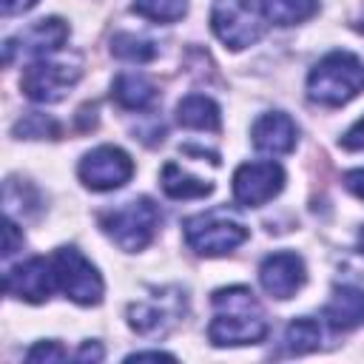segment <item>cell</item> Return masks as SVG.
I'll return each instance as SVG.
<instances>
[{
    "label": "cell",
    "mask_w": 364,
    "mask_h": 364,
    "mask_svg": "<svg viewBox=\"0 0 364 364\" xmlns=\"http://www.w3.org/2000/svg\"><path fill=\"white\" fill-rule=\"evenodd\" d=\"M213 321L208 338L216 347L259 344L267 336V318L250 287H222L213 293Z\"/></svg>",
    "instance_id": "1"
},
{
    "label": "cell",
    "mask_w": 364,
    "mask_h": 364,
    "mask_svg": "<svg viewBox=\"0 0 364 364\" xmlns=\"http://www.w3.org/2000/svg\"><path fill=\"white\" fill-rule=\"evenodd\" d=\"M364 88V63L350 51H330L307 77V97L318 105L338 108Z\"/></svg>",
    "instance_id": "2"
},
{
    "label": "cell",
    "mask_w": 364,
    "mask_h": 364,
    "mask_svg": "<svg viewBox=\"0 0 364 364\" xmlns=\"http://www.w3.org/2000/svg\"><path fill=\"white\" fill-rule=\"evenodd\" d=\"M100 225L122 250H142L159 228V208L148 196H139L102 213Z\"/></svg>",
    "instance_id": "3"
},
{
    "label": "cell",
    "mask_w": 364,
    "mask_h": 364,
    "mask_svg": "<svg viewBox=\"0 0 364 364\" xmlns=\"http://www.w3.org/2000/svg\"><path fill=\"white\" fill-rule=\"evenodd\" d=\"M182 230L188 247L196 250L199 256H225L247 239V228L222 210L196 213L182 222Z\"/></svg>",
    "instance_id": "4"
},
{
    "label": "cell",
    "mask_w": 364,
    "mask_h": 364,
    "mask_svg": "<svg viewBox=\"0 0 364 364\" xmlns=\"http://www.w3.org/2000/svg\"><path fill=\"white\" fill-rule=\"evenodd\" d=\"M264 20L259 0H216L210 14L216 37L233 51L253 46L264 31Z\"/></svg>",
    "instance_id": "5"
},
{
    "label": "cell",
    "mask_w": 364,
    "mask_h": 364,
    "mask_svg": "<svg viewBox=\"0 0 364 364\" xmlns=\"http://www.w3.org/2000/svg\"><path fill=\"white\" fill-rule=\"evenodd\" d=\"M57 287L77 304H100L102 299V279L97 267L77 250V247H60L51 256Z\"/></svg>",
    "instance_id": "6"
},
{
    "label": "cell",
    "mask_w": 364,
    "mask_h": 364,
    "mask_svg": "<svg viewBox=\"0 0 364 364\" xmlns=\"http://www.w3.org/2000/svg\"><path fill=\"white\" fill-rule=\"evenodd\" d=\"M77 173H80L82 185L91 188V191H114V188H122L131 179L134 162L122 148L100 145V148L88 151L80 159Z\"/></svg>",
    "instance_id": "7"
},
{
    "label": "cell",
    "mask_w": 364,
    "mask_h": 364,
    "mask_svg": "<svg viewBox=\"0 0 364 364\" xmlns=\"http://www.w3.org/2000/svg\"><path fill=\"white\" fill-rule=\"evenodd\" d=\"M284 188V171L276 162H245L233 173V196L245 208L270 202Z\"/></svg>",
    "instance_id": "8"
},
{
    "label": "cell",
    "mask_w": 364,
    "mask_h": 364,
    "mask_svg": "<svg viewBox=\"0 0 364 364\" xmlns=\"http://www.w3.org/2000/svg\"><path fill=\"white\" fill-rule=\"evenodd\" d=\"M68 37V26L60 20V17H46V20H37L34 26L23 28L20 34L9 37L3 43V63L11 65L14 57H46L51 51H57Z\"/></svg>",
    "instance_id": "9"
},
{
    "label": "cell",
    "mask_w": 364,
    "mask_h": 364,
    "mask_svg": "<svg viewBox=\"0 0 364 364\" xmlns=\"http://www.w3.org/2000/svg\"><path fill=\"white\" fill-rule=\"evenodd\" d=\"M80 80V68L68 65V63H48V60H37L26 68L20 85L26 91V97H31L34 102H57L68 94V88H74V82Z\"/></svg>",
    "instance_id": "10"
},
{
    "label": "cell",
    "mask_w": 364,
    "mask_h": 364,
    "mask_svg": "<svg viewBox=\"0 0 364 364\" xmlns=\"http://www.w3.org/2000/svg\"><path fill=\"white\" fill-rule=\"evenodd\" d=\"M3 287L9 296L14 299H26V301H46L51 296V290L57 287V279H54V267H51V259H28L17 267H11L3 279Z\"/></svg>",
    "instance_id": "11"
},
{
    "label": "cell",
    "mask_w": 364,
    "mask_h": 364,
    "mask_svg": "<svg viewBox=\"0 0 364 364\" xmlns=\"http://www.w3.org/2000/svg\"><path fill=\"white\" fill-rule=\"evenodd\" d=\"M307 273H304V262L296 253H270L262 264H259V282L262 287L273 296V299H290L299 293V287L304 284Z\"/></svg>",
    "instance_id": "12"
},
{
    "label": "cell",
    "mask_w": 364,
    "mask_h": 364,
    "mask_svg": "<svg viewBox=\"0 0 364 364\" xmlns=\"http://www.w3.org/2000/svg\"><path fill=\"white\" fill-rule=\"evenodd\" d=\"M296 122L282 111L264 114L253 122V145L264 154H290L296 148Z\"/></svg>",
    "instance_id": "13"
},
{
    "label": "cell",
    "mask_w": 364,
    "mask_h": 364,
    "mask_svg": "<svg viewBox=\"0 0 364 364\" xmlns=\"http://www.w3.org/2000/svg\"><path fill=\"white\" fill-rule=\"evenodd\" d=\"M324 318L333 330H353L364 324V290L341 284L324 307Z\"/></svg>",
    "instance_id": "14"
},
{
    "label": "cell",
    "mask_w": 364,
    "mask_h": 364,
    "mask_svg": "<svg viewBox=\"0 0 364 364\" xmlns=\"http://www.w3.org/2000/svg\"><path fill=\"white\" fill-rule=\"evenodd\" d=\"M111 97L117 100V105L128 111H145L159 100V91L142 74H119L111 85Z\"/></svg>",
    "instance_id": "15"
},
{
    "label": "cell",
    "mask_w": 364,
    "mask_h": 364,
    "mask_svg": "<svg viewBox=\"0 0 364 364\" xmlns=\"http://www.w3.org/2000/svg\"><path fill=\"white\" fill-rule=\"evenodd\" d=\"M176 119H179V125L196 128V131H219V125H222L219 105L202 94H188L176 105Z\"/></svg>",
    "instance_id": "16"
},
{
    "label": "cell",
    "mask_w": 364,
    "mask_h": 364,
    "mask_svg": "<svg viewBox=\"0 0 364 364\" xmlns=\"http://www.w3.org/2000/svg\"><path fill=\"white\" fill-rule=\"evenodd\" d=\"M162 191L173 199H196V196H208L213 191L210 182L191 176L188 171H182L176 162H168L162 168Z\"/></svg>",
    "instance_id": "17"
},
{
    "label": "cell",
    "mask_w": 364,
    "mask_h": 364,
    "mask_svg": "<svg viewBox=\"0 0 364 364\" xmlns=\"http://www.w3.org/2000/svg\"><path fill=\"white\" fill-rule=\"evenodd\" d=\"M259 3L267 23L276 26H296L318 11V0H259Z\"/></svg>",
    "instance_id": "18"
},
{
    "label": "cell",
    "mask_w": 364,
    "mask_h": 364,
    "mask_svg": "<svg viewBox=\"0 0 364 364\" xmlns=\"http://www.w3.org/2000/svg\"><path fill=\"white\" fill-rule=\"evenodd\" d=\"M171 313L165 307H156L151 301H139V304H131L128 307V324L142 333V336H151V333H162L168 324H171Z\"/></svg>",
    "instance_id": "19"
},
{
    "label": "cell",
    "mask_w": 364,
    "mask_h": 364,
    "mask_svg": "<svg viewBox=\"0 0 364 364\" xmlns=\"http://www.w3.org/2000/svg\"><path fill=\"white\" fill-rule=\"evenodd\" d=\"M318 344H321V327H318V321H313V318H293L287 324V330H284V347H287V353L301 355V353L316 350Z\"/></svg>",
    "instance_id": "20"
},
{
    "label": "cell",
    "mask_w": 364,
    "mask_h": 364,
    "mask_svg": "<svg viewBox=\"0 0 364 364\" xmlns=\"http://www.w3.org/2000/svg\"><path fill=\"white\" fill-rule=\"evenodd\" d=\"M134 11L154 23H173L188 11V0H134Z\"/></svg>",
    "instance_id": "21"
},
{
    "label": "cell",
    "mask_w": 364,
    "mask_h": 364,
    "mask_svg": "<svg viewBox=\"0 0 364 364\" xmlns=\"http://www.w3.org/2000/svg\"><path fill=\"white\" fill-rule=\"evenodd\" d=\"M111 51L122 60H131V63H148L156 57V46L151 40L136 37V34H117L111 40Z\"/></svg>",
    "instance_id": "22"
},
{
    "label": "cell",
    "mask_w": 364,
    "mask_h": 364,
    "mask_svg": "<svg viewBox=\"0 0 364 364\" xmlns=\"http://www.w3.org/2000/svg\"><path fill=\"white\" fill-rule=\"evenodd\" d=\"M14 134L17 136H28V139H43V136H57L60 125L46 114H26L23 119H17Z\"/></svg>",
    "instance_id": "23"
},
{
    "label": "cell",
    "mask_w": 364,
    "mask_h": 364,
    "mask_svg": "<svg viewBox=\"0 0 364 364\" xmlns=\"http://www.w3.org/2000/svg\"><path fill=\"white\" fill-rule=\"evenodd\" d=\"M63 358H65V350L57 341H37L26 353V361H63Z\"/></svg>",
    "instance_id": "24"
},
{
    "label": "cell",
    "mask_w": 364,
    "mask_h": 364,
    "mask_svg": "<svg viewBox=\"0 0 364 364\" xmlns=\"http://www.w3.org/2000/svg\"><path fill=\"white\" fill-rule=\"evenodd\" d=\"M3 233H6V242H3V259H9V256L17 253V247H23V233L17 230V225H14L11 219H6Z\"/></svg>",
    "instance_id": "25"
},
{
    "label": "cell",
    "mask_w": 364,
    "mask_h": 364,
    "mask_svg": "<svg viewBox=\"0 0 364 364\" xmlns=\"http://www.w3.org/2000/svg\"><path fill=\"white\" fill-rule=\"evenodd\" d=\"M341 145L344 148H350V151H358V148H364V117L341 136Z\"/></svg>",
    "instance_id": "26"
},
{
    "label": "cell",
    "mask_w": 364,
    "mask_h": 364,
    "mask_svg": "<svg viewBox=\"0 0 364 364\" xmlns=\"http://www.w3.org/2000/svg\"><path fill=\"white\" fill-rule=\"evenodd\" d=\"M344 185H347V191H353L358 199H364V168L347 171V173H344Z\"/></svg>",
    "instance_id": "27"
},
{
    "label": "cell",
    "mask_w": 364,
    "mask_h": 364,
    "mask_svg": "<svg viewBox=\"0 0 364 364\" xmlns=\"http://www.w3.org/2000/svg\"><path fill=\"white\" fill-rule=\"evenodd\" d=\"M142 358H154V361H173V355L171 353H162V350H142V353H131L125 361H142Z\"/></svg>",
    "instance_id": "28"
},
{
    "label": "cell",
    "mask_w": 364,
    "mask_h": 364,
    "mask_svg": "<svg viewBox=\"0 0 364 364\" xmlns=\"http://www.w3.org/2000/svg\"><path fill=\"white\" fill-rule=\"evenodd\" d=\"M102 358V347L100 344H82L77 353V361H100Z\"/></svg>",
    "instance_id": "29"
},
{
    "label": "cell",
    "mask_w": 364,
    "mask_h": 364,
    "mask_svg": "<svg viewBox=\"0 0 364 364\" xmlns=\"http://www.w3.org/2000/svg\"><path fill=\"white\" fill-rule=\"evenodd\" d=\"M37 0H3V14H20V11H28Z\"/></svg>",
    "instance_id": "30"
},
{
    "label": "cell",
    "mask_w": 364,
    "mask_h": 364,
    "mask_svg": "<svg viewBox=\"0 0 364 364\" xmlns=\"http://www.w3.org/2000/svg\"><path fill=\"white\" fill-rule=\"evenodd\" d=\"M358 247H361V253H364V228H361V233H358Z\"/></svg>",
    "instance_id": "31"
},
{
    "label": "cell",
    "mask_w": 364,
    "mask_h": 364,
    "mask_svg": "<svg viewBox=\"0 0 364 364\" xmlns=\"http://www.w3.org/2000/svg\"><path fill=\"white\" fill-rule=\"evenodd\" d=\"M361 28H364V17H361Z\"/></svg>",
    "instance_id": "32"
}]
</instances>
